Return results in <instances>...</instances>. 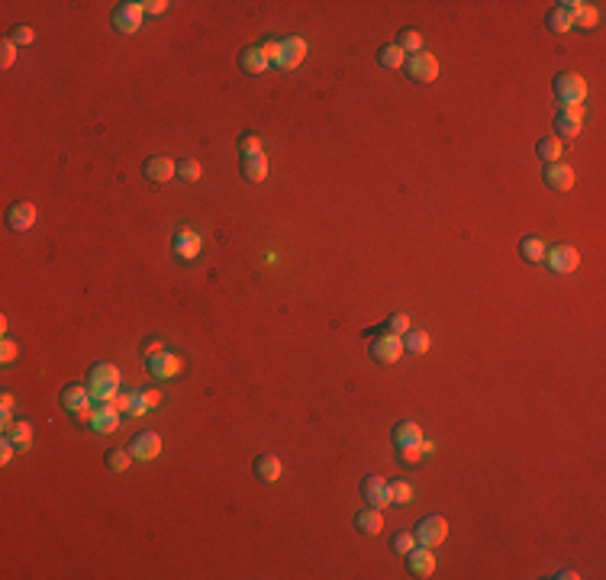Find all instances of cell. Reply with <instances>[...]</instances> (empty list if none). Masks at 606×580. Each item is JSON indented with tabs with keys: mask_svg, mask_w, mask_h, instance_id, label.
<instances>
[{
	"mask_svg": "<svg viewBox=\"0 0 606 580\" xmlns=\"http://www.w3.org/2000/svg\"><path fill=\"white\" fill-rule=\"evenodd\" d=\"M84 387L91 390L94 403H110V400H116V393H120V371H116L113 365H94Z\"/></svg>",
	"mask_w": 606,
	"mask_h": 580,
	"instance_id": "obj_1",
	"label": "cell"
},
{
	"mask_svg": "<svg viewBox=\"0 0 606 580\" xmlns=\"http://www.w3.org/2000/svg\"><path fill=\"white\" fill-rule=\"evenodd\" d=\"M552 90H555L561 107H580L584 97H587V81L580 75H574V71H561V75L552 81Z\"/></svg>",
	"mask_w": 606,
	"mask_h": 580,
	"instance_id": "obj_2",
	"label": "cell"
},
{
	"mask_svg": "<svg viewBox=\"0 0 606 580\" xmlns=\"http://www.w3.org/2000/svg\"><path fill=\"white\" fill-rule=\"evenodd\" d=\"M58 403H61V410L68 413V416H78L81 423H91V416H94V410H91V390L88 387H78V384H68L65 390H61V397H58Z\"/></svg>",
	"mask_w": 606,
	"mask_h": 580,
	"instance_id": "obj_3",
	"label": "cell"
},
{
	"mask_svg": "<svg viewBox=\"0 0 606 580\" xmlns=\"http://www.w3.org/2000/svg\"><path fill=\"white\" fill-rule=\"evenodd\" d=\"M404 68H406V78H413L416 84H432L438 78V58H436V55H429V52L406 55Z\"/></svg>",
	"mask_w": 606,
	"mask_h": 580,
	"instance_id": "obj_4",
	"label": "cell"
},
{
	"mask_svg": "<svg viewBox=\"0 0 606 580\" xmlns=\"http://www.w3.org/2000/svg\"><path fill=\"white\" fill-rule=\"evenodd\" d=\"M368 355L377 365H394V361H400V355H404V336H391V332L377 336V342H371Z\"/></svg>",
	"mask_w": 606,
	"mask_h": 580,
	"instance_id": "obj_5",
	"label": "cell"
},
{
	"mask_svg": "<svg viewBox=\"0 0 606 580\" xmlns=\"http://www.w3.org/2000/svg\"><path fill=\"white\" fill-rule=\"evenodd\" d=\"M413 535H416V545L436 548V545H442L445 535H448V522H445L442 516H426V519H419V522H416Z\"/></svg>",
	"mask_w": 606,
	"mask_h": 580,
	"instance_id": "obj_6",
	"label": "cell"
},
{
	"mask_svg": "<svg viewBox=\"0 0 606 580\" xmlns=\"http://www.w3.org/2000/svg\"><path fill=\"white\" fill-rule=\"evenodd\" d=\"M542 261H545L555 274H571V271H577L580 255H577V249H571V245H555V249L545 252Z\"/></svg>",
	"mask_w": 606,
	"mask_h": 580,
	"instance_id": "obj_7",
	"label": "cell"
},
{
	"mask_svg": "<svg viewBox=\"0 0 606 580\" xmlns=\"http://www.w3.org/2000/svg\"><path fill=\"white\" fill-rule=\"evenodd\" d=\"M158 452H162V435L158 432H139V435H133V442H129V455H133L135 461H152L158 458Z\"/></svg>",
	"mask_w": 606,
	"mask_h": 580,
	"instance_id": "obj_8",
	"label": "cell"
},
{
	"mask_svg": "<svg viewBox=\"0 0 606 580\" xmlns=\"http://www.w3.org/2000/svg\"><path fill=\"white\" fill-rule=\"evenodd\" d=\"M406 571H410L413 577H432V574H436V554H432V548H426V545L410 548V551H406Z\"/></svg>",
	"mask_w": 606,
	"mask_h": 580,
	"instance_id": "obj_9",
	"label": "cell"
},
{
	"mask_svg": "<svg viewBox=\"0 0 606 580\" xmlns=\"http://www.w3.org/2000/svg\"><path fill=\"white\" fill-rule=\"evenodd\" d=\"M361 499L368 506H374V509H384V506H391V487H387V480L364 477L361 480Z\"/></svg>",
	"mask_w": 606,
	"mask_h": 580,
	"instance_id": "obj_10",
	"label": "cell"
},
{
	"mask_svg": "<svg viewBox=\"0 0 606 580\" xmlns=\"http://www.w3.org/2000/svg\"><path fill=\"white\" fill-rule=\"evenodd\" d=\"M542 181H545V187L565 194V190L574 187V171H571V165H565V162H552V165H545V171H542Z\"/></svg>",
	"mask_w": 606,
	"mask_h": 580,
	"instance_id": "obj_11",
	"label": "cell"
},
{
	"mask_svg": "<svg viewBox=\"0 0 606 580\" xmlns=\"http://www.w3.org/2000/svg\"><path fill=\"white\" fill-rule=\"evenodd\" d=\"M148 371H152V378L168 380L175 374H181V358L171 355V351H158V355L148 358Z\"/></svg>",
	"mask_w": 606,
	"mask_h": 580,
	"instance_id": "obj_12",
	"label": "cell"
},
{
	"mask_svg": "<svg viewBox=\"0 0 606 580\" xmlns=\"http://www.w3.org/2000/svg\"><path fill=\"white\" fill-rule=\"evenodd\" d=\"M36 223V207L29 200H16V203H10V209H7V226L14 232H26L29 226Z\"/></svg>",
	"mask_w": 606,
	"mask_h": 580,
	"instance_id": "obj_13",
	"label": "cell"
},
{
	"mask_svg": "<svg viewBox=\"0 0 606 580\" xmlns=\"http://www.w3.org/2000/svg\"><path fill=\"white\" fill-rule=\"evenodd\" d=\"M391 439H394V445H397V452H400V448H419V442H423V429H419L416 423H410V419H400V423L394 425Z\"/></svg>",
	"mask_w": 606,
	"mask_h": 580,
	"instance_id": "obj_14",
	"label": "cell"
},
{
	"mask_svg": "<svg viewBox=\"0 0 606 580\" xmlns=\"http://www.w3.org/2000/svg\"><path fill=\"white\" fill-rule=\"evenodd\" d=\"M116 425H120V410H116V403L110 400V403H97L94 406V416H91V429L94 432H113Z\"/></svg>",
	"mask_w": 606,
	"mask_h": 580,
	"instance_id": "obj_15",
	"label": "cell"
},
{
	"mask_svg": "<svg viewBox=\"0 0 606 580\" xmlns=\"http://www.w3.org/2000/svg\"><path fill=\"white\" fill-rule=\"evenodd\" d=\"M175 168H178V162H175V158L155 155V158H148V162L142 165V175H145L148 181L165 184V181H171V177H175Z\"/></svg>",
	"mask_w": 606,
	"mask_h": 580,
	"instance_id": "obj_16",
	"label": "cell"
},
{
	"mask_svg": "<svg viewBox=\"0 0 606 580\" xmlns=\"http://www.w3.org/2000/svg\"><path fill=\"white\" fill-rule=\"evenodd\" d=\"M303 58H307V42H303L300 36H287V39H281V65H277V68L290 71V68H297Z\"/></svg>",
	"mask_w": 606,
	"mask_h": 580,
	"instance_id": "obj_17",
	"label": "cell"
},
{
	"mask_svg": "<svg viewBox=\"0 0 606 580\" xmlns=\"http://www.w3.org/2000/svg\"><path fill=\"white\" fill-rule=\"evenodd\" d=\"M580 123H584V110H580V107H565V110H558V116H555V133L574 139V135L580 133Z\"/></svg>",
	"mask_w": 606,
	"mask_h": 580,
	"instance_id": "obj_18",
	"label": "cell"
},
{
	"mask_svg": "<svg viewBox=\"0 0 606 580\" xmlns=\"http://www.w3.org/2000/svg\"><path fill=\"white\" fill-rule=\"evenodd\" d=\"M239 168H242V177L249 184H262L268 177V158H265V152H252V155H242Z\"/></svg>",
	"mask_w": 606,
	"mask_h": 580,
	"instance_id": "obj_19",
	"label": "cell"
},
{
	"mask_svg": "<svg viewBox=\"0 0 606 580\" xmlns=\"http://www.w3.org/2000/svg\"><path fill=\"white\" fill-rule=\"evenodd\" d=\"M113 29L116 33H135L139 29V23H142V14L135 10V4H120V7L113 10Z\"/></svg>",
	"mask_w": 606,
	"mask_h": 580,
	"instance_id": "obj_20",
	"label": "cell"
},
{
	"mask_svg": "<svg viewBox=\"0 0 606 580\" xmlns=\"http://www.w3.org/2000/svg\"><path fill=\"white\" fill-rule=\"evenodd\" d=\"M252 471H255L258 480H265V484H274V480H281L284 474V465L277 455H258L255 465H252Z\"/></svg>",
	"mask_w": 606,
	"mask_h": 580,
	"instance_id": "obj_21",
	"label": "cell"
},
{
	"mask_svg": "<svg viewBox=\"0 0 606 580\" xmlns=\"http://www.w3.org/2000/svg\"><path fill=\"white\" fill-rule=\"evenodd\" d=\"M355 529L361 535H381V529H384V516H381V509L368 506V509L355 513Z\"/></svg>",
	"mask_w": 606,
	"mask_h": 580,
	"instance_id": "obj_22",
	"label": "cell"
},
{
	"mask_svg": "<svg viewBox=\"0 0 606 580\" xmlns=\"http://www.w3.org/2000/svg\"><path fill=\"white\" fill-rule=\"evenodd\" d=\"M239 68H242L245 75H262L265 68H268V58L262 55L258 46H245L242 52H239Z\"/></svg>",
	"mask_w": 606,
	"mask_h": 580,
	"instance_id": "obj_23",
	"label": "cell"
},
{
	"mask_svg": "<svg viewBox=\"0 0 606 580\" xmlns=\"http://www.w3.org/2000/svg\"><path fill=\"white\" fill-rule=\"evenodd\" d=\"M200 245H203V239L197 236L194 229H178V236H175V252L181 258H194L197 252H200Z\"/></svg>",
	"mask_w": 606,
	"mask_h": 580,
	"instance_id": "obj_24",
	"label": "cell"
},
{
	"mask_svg": "<svg viewBox=\"0 0 606 580\" xmlns=\"http://www.w3.org/2000/svg\"><path fill=\"white\" fill-rule=\"evenodd\" d=\"M384 332H391V336H404V332H410V316H406V313H391V316L384 319V326L368 329V336H384Z\"/></svg>",
	"mask_w": 606,
	"mask_h": 580,
	"instance_id": "obj_25",
	"label": "cell"
},
{
	"mask_svg": "<svg viewBox=\"0 0 606 580\" xmlns=\"http://www.w3.org/2000/svg\"><path fill=\"white\" fill-rule=\"evenodd\" d=\"M519 255H523V261L539 264L545 258V245H542L539 236H523L519 239Z\"/></svg>",
	"mask_w": 606,
	"mask_h": 580,
	"instance_id": "obj_26",
	"label": "cell"
},
{
	"mask_svg": "<svg viewBox=\"0 0 606 580\" xmlns=\"http://www.w3.org/2000/svg\"><path fill=\"white\" fill-rule=\"evenodd\" d=\"M597 20H600L597 7H593V4H580V0H577V7H574V14H571V26L593 29V26H597Z\"/></svg>",
	"mask_w": 606,
	"mask_h": 580,
	"instance_id": "obj_27",
	"label": "cell"
},
{
	"mask_svg": "<svg viewBox=\"0 0 606 580\" xmlns=\"http://www.w3.org/2000/svg\"><path fill=\"white\" fill-rule=\"evenodd\" d=\"M535 155H539V162H545V165L561 162V142L555 139V135H545V139H539V145H535Z\"/></svg>",
	"mask_w": 606,
	"mask_h": 580,
	"instance_id": "obj_28",
	"label": "cell"
},
{
	"mask_svg": "<svg viewBox=\"0 0 606 580\" xmlns=\"http://www.w3.org/2000/svg\"><path fill=\"white\" fill-rule=\"evenodd\" d=\"M129 461H133L129 448H110V452L103 455V465H107V471H113V474L129 471Z\"/></svg>",
	"mask_w": 606,
	"mask_h": 580,
	"instance_id": "obj_29",
	"label": "cell"
},
{
	"mask_svg": "<svg viewBox=\"0 0 606 580\" xmlns=\"http://www.w3.org/2000/svg\"><path fill=\"white\" fill-rule=\"evenodd\" d=\"M7 439L14 442L16 448H20V452H26L29 445H33V429H29V423H14L7 429Z\"/></svg>",
	"mask_w": 606,
	"mask_h": 580,
	"instance_id": "obj_30",
	"label": "cell"
},
{
	"mask_svg": "<svg viewBox=\"0 0 606 580\" xmlns=\"http://www.w3.org/2000/svg\"><path fill=\"white\" fill-rule=\"evenodd\" d=\"M394 46L400 48V52H410V55H416V52H423V36L416 33V29H404V33H397V42Z\"/></svg>",
	"mask_w": 606,
	"mask_h": 580,
	"instance_id": "obj_31",
	"label": "cell"
},
{
	"mask_svg": "<svg viewBox=\"0 0 606 580\" xmlns=\"http://www.w3.org/2000/svg\"><path fill=\"white\" fill-rule=\"evenodd\" d=\"M404 348L413 351V355H423V351L429 348V332H423V329L404 332Z\"/></svg>",
	"mask_w": 606,
	"mask_h": 580,
	"instance_id": "obj_32",
	"label": "cell"
},
{
	"mask_svg": "<svg viewBox=\"0 0 606 580\" xmlns=\"http://www.w3.org/2000/svg\"><path fill=\"white\" fill-rule=\"evenodd\" d=\"M545 29H548V33H555V36L568 33V29H571V16L561 14L558 7H552V10L545 14Z\"/></svg>",
	"mask_w": 606,
	"mask_h": 580,
	"instance_id": "obj_33",
	"label": "cell"
},
{
	"mask_svg": "<svg viewBox=\"0 0 606 580\" xmlns=\"http://www.w3.org/2000/svg\"><path fill=\"white\" fill-rule=\"evenodd\" d=\"M377 61H381L384 68H404L406 55L400 52L397 46H381V48H377Z\"/></svg>",
	"mask_w": 606,
	"mask_h": 580,
	"instance_id": "obj_34",
	"label": "cell"
},
{
	"mask_svg": "<svg viewBox=\"0 0 606 580\" xmlns=\"http://www.w3.org/2000/svg\"><path fill=\"white\" fill-rule=\"evenodd\" d=\"M391 503H400V506H406L413 499V487L406 484V480H391Z\"/></svg>",
	"mask_w": 606,
	"mask_h": 580,
	"instance_id": "obj_35",
	"label": "cell"
},
{
	"mask_svg": "<svg viewBox=\"0 0 606 580\" xmlns=\"http://www.w3.org/2000/svg\"><path fill=\"white\" fill-rule=\"evenodd\" d=\"M175 175L181 177V181H197V177H200L203 171H200V165H197L194 158H178V168H175Z\"/></svg>",
	"mask_w": 606,
	"mask_h": 580,
	"instance_id": "obj_36",
	"label": "cell"
},
{
	"mask_svg": "<svg viewBox=\"0 0 606 580\" xmlns=\"http://www.w3.org/2000/svg\"><path fill=\"white\" fill-rule=\"evenodd\" d=\"M391 548L397 554H406L410 548H416V535L413 532H406V529H400V532H394V539H391Z\"/></svg>",
	"mask_w": 606,
	"mask_h": 580,
	"instance_id": "obj_37",
	"label": "cell"
},
{
	"mask_svg": "<svg viewBox=\"0 0 606 580\" xmlns=\"http://www.w3.org/2000/svg\"><path fill=\"white\" fill-rule=\"evenodd\" d=\"M258 48H262V55L268 58V65H281V42L277 39H265Z\"/></svg>",
	"mask_w": 606,
	"mask_h": 580,
	"instance_id": "obj_38",
	"label": "cell"
},
{
	"mask_svg": "<svg viewBox=\"0 0 606 580\" xmlns=\"http://www.w3.org/2000/svg\"><path fill=\"white\" fill-rule=\"evenodd\" d=\"M33 39H36L33 26H14L10 29V42H14V46H29Z\"/></svg>",
	"mask_w": 606,
	"mask_h": 580,
	"instance_id": "obj_39",
	"label": "cell"
},
{
	"mask_svg": "<svg viewBox=\"0 0 606 580\" xmlns=\"http://www.w3.org/2000/svg\"><path fill=\"white\" fill-rule=\"evenodd\" d=\"M239 152H242V155L262 152V142H258V135L255 133H242V139H239Z\"/></svg>",
	"mask_w": 606,
	"mask_h": 580,
	"instance_id": "obj_40",
	"label": "cell"
},
{
	"mask_svg": "<svg viewBox=\"0 0 606 580\" xmlns=\"http://www.w3.org/2000/svg\"><path fill=\"white\" fill-rule=\"evenodd\" d=\"M135 10L139 14H148V16H158L168 10V0H148V4H135Z\"/></svg>",
	"mask_w": 606,
	"mask_h": 580,
	"instance_id": "obj_41",
	"label": "cell"
},
{
	"mask_svg": "<svg viewBox=\"0 0 606 580\" xmlns=\"http://www.w3.org/2000/svg\"><path fill=\"white\" fill-rule=\"evenodd\" d=\"M14 61H16V46L10 39H4V42H0V65L10 68Z\"/></svg>",
	"mask_w": 606,
	"mask_h": 580,
	"instance_id": "obj_42",
	"label": "cell"
},
{
	"mask_svg": "<svg viewBox=\"0 0 606 580\" xmlns=\"http://www.w3.org/2000/svg\"><path fill=\"white\" fill-rule=\"evenodd\" d=\"M0 361H4V365H14L16 361V342L4 338V345H0Z\"/></svg>",
	"mask_w": 606,
	"mask_h": 580,
	"instance_id": "obj_43",
	"label": "cell"
},
{
	"mask_svg": "<svg viewBox=\"0 0 606 580\" xmlns=\"http://www.w3.org/2000/svg\"><path fill=\"white\" fill-rule=\"evenodd\" d=\"M129 413H133V416H145L148 413V403H145V393H133V403H129Z\"/></svg>",
	"mask_w": 606,
	"mask_h": 580,
	"instance_id": "obj_44",
	"label": "cell"
},
{
	"mask_svg": "<svg viewBox=\"0 0 606 580\" xmlns=\"http://www.w3.org/2000/svg\"><path fill=\"white\" fill-rule=\"evenodd\" d=\"M158 351H165V345H162V338H145V345H142V358H152V355H158Z\"/></svg>",
	"mask_w": 606,
	"mask_h": 580,
	"instance_id": "obj_45",
	"label": "cell"
},
{
	"mask_svg": "<svg viewBox=\"0 0 606 580\" xmlns=\"http://www.w3.org/2000/svg\"><path fill=\"white\" fill-rule=\"evenodd\" d=\"M14 442L7 439V435H4V442H0V465H10V458H14Z\"/></svg>",
	"mask_w": 606,
	"mask_h": 580,
	"instance_id": "obj_46",
	"label": "cell"
},
{
	"mask_svg": "<svg viewBox=\"0 0 606 580\" xmlns=\"http://www.w3.org/2000/svg\"><path fill=\"white\" fill-rule=\"evenodd\" d=\"M397 458L404 461V465H413V461H419V458H423V452H419V448H400V452H397Z\"/></svg>",
	"mask_w": 606,
	"mask_h": 580,
	"instance_id": "obj_47",
	"label": "cell"
},
{
	"mask_svg": "<svg viewBox=\"0 0 606 580\" xmlns=\"http://www.w3.org/2000/svg\"><path fill=\"white\" fill-rule=\"evenodd\" d=\"M145 393V403H148V410H152V406H158L162 403V390H142Z\"/></svg>",
	"mask_w": 606,
	"mask_h": 580,
	"instance_id": "obj_48",
	"label": "cell"
}]
</instances>
